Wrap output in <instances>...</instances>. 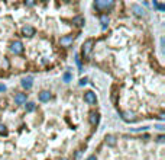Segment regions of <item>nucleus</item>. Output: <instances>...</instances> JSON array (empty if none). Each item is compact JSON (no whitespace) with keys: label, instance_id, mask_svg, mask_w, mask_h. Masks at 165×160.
I'll use <instances>...</instances> for the list:
<instances>
[{"label":"nucleus","instance_id":"obj_1","mask_svg":"<svg viewBox=\"0 0 165 160\" xmlns=\"http://www.w3.org/2000/svg\"><path fill=\"white\" fill-rule=\"evenodd\" d=\"M93 45H94V41L93 40H87L84 42V45H82V55H84L85 58L90 57V54H91V51H93Z\"/></svg>","mask_w":165,"mask_h":160},{"label":"nucleus","instance_id":"obj_2","mask_svg":"<svg viewBox=\"0 0 165 160\" xmlns=\"http://www.w3.org/2000/svg\"><path fill=\"white\" fill-rule=\"evenodd\" d=\"M10 50L13 54H22L23 52V44L20 41H15L12 45H10Z\"/></svg>","mask_w":165,"mask_h":160},{"label":"nucleus","instance_id":"obj_3","mask_svg":"<svg viewBox=\"0 0 165 160\" xmlns=\"http://www.w3.org/2000/svg\"><path fill=\"white\" fill-rule=\"evenodd\" d=\"M94 6L97 9H107V7H112L113 6V1L112 0H97L94 3Z\"/></svg>","mask_w":165,"mask_h":160},{"label":"nucleus","instance_id":"obj_4","mask_svg":"<svg viewBox=\"0 0 165 160\" xmlns=\"http://www.w3.org/2000/svg\"><path fill=\"white\" fill-rule=\"evenodd\" d=\"M22 34H23L25 37H32V35H35V28L31 26V25H25V26L22 28Z\"/></svg>","mask_w":165,"mask_h":160},{"label":"nucleus","instance_id":"obj_5","mask_svg":"<svg viewBox=\"0 0 165 160\" xmlns=\"http://www.w3.org/2000/svg\"><path fill=\"white\" fill-rule=\"evenodd\" d=\"M84 101H85L87 103H90V105L96 103V101H97V98H96V93H93V92H87V93L84 95Z\"/></svg>","mask_w":165,"mask_h":160},{"label":"nucleus","instance_id":"obj_6","mask_svg":"<svg viewBox=\"0 0 165 160\" xmlns=\"http://www.w3.org/2000/svg\"><path fill=\"white\" fill-rule=\"evenodd\" d=\"M73 41H74V38H73V37L67 35V37H62V38L59 40V44H61L62 47H70V45L73 44Z\"/></svg>","mask_w":165,"mask_h":160},{"label":"nucleus","instance_id":"obj_7","mask_svg":"<svg viewBox=\"0 0 165 160\" xmlns=\"http://www.w3.org/2000/svg\"><path fill=\"white\" fill-rule=\"evenodd\" d=\"M132 10L136 16H145V10L139 6V4H132Z\"/></svg>","mask_w":165,"mask_h":160},{"label":"nucleus","instance_id":"obj_8","mask_svg":"<svg viewBox=\"0 0 165 160\" xmlns=\"http://www.w3.org/2000/svg\"><path fill=\"white\" fill-rule=\"evenodd\" d=\"M25 102H26V95H25V93H17V95L15 96V103L22 105V103H25Z\"/></svg>","mask_w":165,"mask_h":160},{"label":"nucleus","instance_id":"obj_9","mask_svg":"<svg viewBox=\"0 0 165 160\" xmlns=\"http://www.w3.org/2000/svg\"><path fill=\"white\" fill-rule=\"evenodd\" d=\"M49 99H51V93L48 90H42L41 93H39V101L41 102H48Z\"/></svg>","mask_w":165,"mask_h":160},{"label":"nucleus","instance_id":"obj_10","mask_svg":"<svg viewBox=\"0 0 165 160\" xmlns=\"http://www.w3.org/2000/svg\"><path fill=\"white\" fill-rule=\"evenodd\" d=\"M22 86L25 89H31L32 87V77H25V79L22 80Z\"/></svg>","mask_w":165,"mask_h":160},{"label":"nucleus","instance_id":"obj_11","mask_svg":"<svg viewBox=\"0 0 165 160\" xmlns=\"http://www.w3.org/2000/svg\"><path fill=\"white\" fill-rule=\"evenodd\" d=\"M106 143H107L109 146H112V147L116 146V137H115V135H110V134L106 135Z\"/></svg>","mask_w":165,"mask_h":160},{"label":"nucleus","instance_id":"obj_12","mask_svg":"<svg viewBox=\"0 0 165 160\" xmlns=\"http://www.w3.org/2000/svg\"><path fill=\"white\" fill-rule=\"evenodd\" d=\"M122 117L124 121H133L135 120V115L132 112H122Z\"/></svg>","mask_w":165,"mask_h":160},{"label":"nucleus","instance_id":"obj_13","mask_svg":"<svg viewBox=\"0 0 165 160\" xmlns=\"http://www.w3.org/2000/svg\"><path fill=\"white\" fill-rule=\"evenodd\" d=\"M90 122H91L93 125H96V124L99 122V115H97L96 112H91V114H90Z\"/></svg>","mask_w":165,"mask_h":160},{"label":"nucleus","instance_id":"obj_14","mask_svg":"<svg viewBox=\"0 0 165 160\" xmlns=\"http://www.w3.org/2000/svg\"><path fill=\"white\" fill-rule=\"evenodd\" d=\"M73 22H74L76 25H78V26L84 25V19H82L81 16H77V18H74V19H73Z\"/></svg>","mask_w":165,"mask_h":160},{"label":"nucleus","instance_id":"obj_15","mask_svg":"<svg viewBox=\"0 0 165 160\" xmlns=\"http://www.w3.org/2000/svg\"><path fill=\"white\" fill-rule=\"evenodd\" d=\"M100 22H101V23H103V26L106 28V25L109 23V18H107L106 15H101V16H100Z\"/></svg>","mask_w":165,"mask_h":160},{"label":"nucleus","instance_id":"obj_16","mask_svg":"<svg viewBox=\"0 0 165 160\" xmlns=\"http://www.w3.org/2000/svg\"><path fill=\"white\" fill-rule=\"evenodd\" d=\"M26 112H32V111H35V103H32V102H29V103H26Z\"/></svg>","mask_w":165,"mask_h":160},{"label":"nucleus","instance_id":"obj_17","mask_svg":"<svg viewBox=\"0 0 165 160\" xmlns=\"http://www.w3.org/2000/svg\"><path fill=\"white\" fill-rule=\"evenodd\" d=\"M70 80H71V74L70 73H65L64 74V81H70Z\"/></svg>","mask_w":165,"mask_h":160},{"label":"nucleus","instance_id":"obj_18","mask_svg":"<svg viewBox=\"0 0 165 160\" xmlns=\"http://www.w3.org/2000/svg\"><path fill=\"white\" fill-rule=\"evenodd\" d=\"M6 132V127L3 124H0V134H4Z\"/></svg>","mask_w":165,"mask_h":160},{"label":"nucleus","instance_id":"obj_19","mask_svg":"<svg viewBox=\"0 0 165 160\" xmlns=\"http://www.w3.org/2000/svg\"><path fill=\"white\" fill-rule=\"evenodd\" d=\"M157 7H158L159 10H165V4H157Z\"/></svg>","mask_w":165,"mask_h":160},{"label":"nucleus","instance_id":"obj_20","mask_svg":"<svg viewBox=\"0 0 165 160\" xmlns=\"http://www.w3.org/2000/svg\"><path fill=\"white\" fill-rule=\"evenodd\" d=\"M87 83V79H81L80 80V84H85Z\"/></svg>","mask_w":165,"mask_h":160},{"label":"nucleus","instance_id":"obj_21","mask_svg":"<svg viewBox=\"0 0 165 160\" xmlns=\"http://www.w3.org/2000/svg\"><path fill=\"white\" fill-rule=\"evenodd\" d=\"M155 128H158V130H161V131H162V130H164V127H162V125H157V127H155Z\"/></svg>","mask_w":165,"mask_h":160},{"label":"nucleus","instance_id":"obj_22","mask_svg":"<svg viewBox=\"0 0 165 160\" xmlns=\"http://www.w3.org/2000/svg\"><path fill=\"white\" fill-rule=\"evenodd\" d=\"M87 160H96V156H90V157H88Z\"/></svg>","mask_w":165,"mask_h":160},{"label":"nucleus","instance_id":"obj_23","mask_svg":"<svg viewBox=\"0 0 165 160\" xmlns=\"http://www.w3.org/2000/svg\"><path fill=\"white\" fill-rule=\"evenodd\" d=\"M4 89H6V87H4L3 84H0V90H4Z\"/></svg>","mask_w":165,"mask_h":160},{"label":"nucleus","instance_id":"obj_24","mask_svg":"<svg viewBox=\"0 0 165 160\" xmlns=\"http://www.w3.org/2000/svg\"><path fill=\"white\" fill-rule=\"evenodd\" d=\"M61 160H68V159H61Z\"/></svg>","mask_w":165,"mask_h":160}]
</instances>
